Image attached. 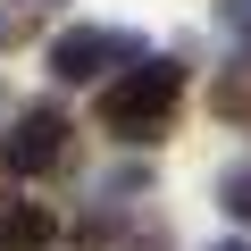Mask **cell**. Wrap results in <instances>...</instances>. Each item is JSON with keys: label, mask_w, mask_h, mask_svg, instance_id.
<instances>
[{"label": "cell", "mask_w": 251, "mask_h": 251, "mask_svg": "<svg viewBox=\"0 0 251 251\" xmlns=\"http://www.w3.org/2000/svg\"><path fill=\"white\" fill-rule=\"evenodd\" d=\"M218 117H251V67L218 84Z\"/></svg>", "instance_id": "cell-7"}, {"label": "cell", "mask_w": 251, "mask_h": 251, "mask_svg": "<svg viewBox=\"0 0 251 251\" xmlns=\"http://www.w3.org/2000/svg\"><path fill=\"white\" fill-rule=\"evenodd\" d=\"M42 243H50V218L34 201H9V193H0V251H42Z\"/></svg>", "instance_id": "cell-5"}, {"label": "cell", "mask_w": 251, "mask_h": 251, "mask_svg": "<svg viewBox=\"0 0 251 251\" xmlns=\"http://www.w3.org/2000/svg\"><path fill=\"white\" fill-rule=\"evenodd\" d=\"M151 50H143V34H126V25H67L59 42H50V75L59 84H92V75H126V67H143Z\"/></svg>", "instance_id": "cell-2"}, {"label": "cell", "mask_w": 251, "mask_h": 251, "mask_svg": "<svg viewBox=\"0 0 251 251\" xmlns=\"http://www.w3.org/2000/svg\"><path fill=\"white\" fill-rule=\"evenodd\" d=\"M0 159H9V176H59L75 159V126L59 100H34L9 117V134H0Z\"/></svg>", "instance_id": "cell-3"}, {"label": "cell", "mask_w": 251, "mask_h": 251, "mask_svg": "<svg viewBox=\"0 0 251 251\" xmlns=\"http://www.w3.org/2000/svg\"><path fill=\"white\" fill-rule=\"evenodd\" d=\"M218 201H226V209H234V218L251 226V159H234V168L218 176Z\"/></svg>", "instance_id": "cell-6"}, {"label": "cell", "mask_w": 251, "mask_h": 251, "mask_svg": "<svg viewBox=\"0 0 251 251\" xmlns=\"http://www.w3.org/2000/svg\"><path fill=\"white\" fill-rule=\"evenodd\" d=\"M218 25H226V34L251 50V0H218Z\"/></svg>", "instance_id": "cell-8"}, {"label": "cell", "mask_w": 251, "mask_h": 251, "mask_svg": "<svg viewBox=\"0 0 251 251\" xmlns=\"http://www.w3.org/2000/svg\"><path fill=\"white\" fill-rule=\"evenodd\" d=\"M176 100H184V67H176V59H143V67H126V75L100 92V134H117V143H159L168 126H176Z\"/></svg>", "instance_id": "cell-1"}, {"label": "cell", "mask_w": 251, "mask_h": 251, "mask_svg": "<svg viewBox=\"0 0 251 251\" xmlns=\"http://www.w3.org/2000/svg\"><path fill=\"white\" fill-rule=\"evenodd\" d=\"M84 251H168V218H92Z\"/></svg>", "instance_id": "cell-4"}, {"label": "cell", "mask_w": 251, "mask_h": 251, "mask_svg": "<svg viewBox=\"0 0 251 251\" xmlns=\"http://www.w3.org/2000/svg\"><path fill=\"white\" fill-rule=\"evenodd\" d=\"M218 251H243V243H218Z\"/></svg>", "instance_id": "cell-9"}]
</instances>
